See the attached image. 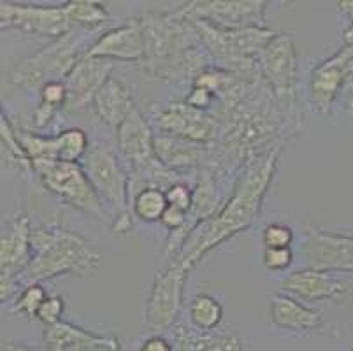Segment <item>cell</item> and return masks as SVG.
Returning a JSON list of instances; mask_svg holds the SVG:
<instances>
[{
	"mask_svg": "<svg viewBox=\"0 0 353 351\" xmlns=\"http://www.w3.org/2000/svg\"><path fill=\"white\" fill-rule=\"evenodd\" d=\"M281 153V143L268 148L264 153L253 154L250 162L243 167L241 176L234 185V192L223 208L210 220L199 223L190 232L188 239L183 243L181 250L172 262L190 272L192 267L216 248L223 241L237 232L245 230L259 217L262 201L274 178L276 163Z\"/></svg>",
	"mask_w": 353,
	"mask_h": 351,
	"instance_id": "6da1fadb",
	"label": "cell"
},
{
	"mask_svg": "<svg viewBox=\"0 0 353 351\" xmlns=\"http://www.w3.org/2000/svg\"><path fill=\"white\" fill-rule=\"evenodd\" d=\"M144 39L143 70L167 81H185L211 67L208 50L194 25L179 12L146 11L139 18Z\"/></svg>",
	"mask_w": 353,
	"mask_h": 351,
	"instance_id": "7a4b0ae2",
	"label": "cell"
},
{
	"mask_svg": "<svg viewBox=\"0 0 353 351\" xmlns=\"http://www.w3.org/2000/svg\"><path fill=\"white\" fill-rule=\"evenodd\" d=\"M32 260L20 278V285H32L57 276L94 278L99 272L101 257L94 246L76 232L57 223L32 228Z\"/></svg>",
	"mask_w": 353,
	"mask_h": 351,
	"instance_id": "3957f363",
	"label": "cell"
},
{
	"mask_svg": "<svg viewBox=\"0 0 353 351\" xmlns=\"http://www.w3.org/2000/svg\"><path fill=\"white\" fill-rule=\"evenodd\" d=\"M81 166L111 214V230L114 236H130L134 228L130 178L121 167L117 153L104 144H94L86 151Z\"/></svg>",
	"mask_w": 353,
	"mask_h": 351,
	"instance_id": "277c9868",
	"label": "cell"
},
{
	"mask_svg": "<svg viewBox=\"0 0 353 351\" xmlns=\"http://www.w3.org/2000/svg\"><path fill=\"white\" fill-rule=\"evenodd\" d=\"M35 176L39 178L44 188L54 197L95 220L102 221L105 218V209L99 199L94 185L86 176L81 162H54V160H41L32 163Z\"/></svg>",
	"mask_w": 353,
	"mask_h": 351,
	"instance_id": "5b68a950",
	"label": "cell"
},
{
	"mask_svg": "<svg viewBox=\"0 0 353 351\" xmlns=\"http://www.w3.org/2000/svg\"><path fill=\"white\" fill-rule=\"evenodd\" d=\"M81 39L72 32L51 41L39 53L21 60L11 72V81L25 90H41L50 81H65L76 63L85 57L79 54Z\"/></svg>",
	"mask_w": 353,
	"mask_h": 351,
	"instance_id": "8992f818",
	"label": "cell"
},
{
	"mask_svg": "<svg viewBox=\"0 0 353 351\" xmlns=\"http://www.w3.org/2000/svg\"><path fill=\"white\" fill-rule=\"evenodd\" d=\"M187 279L188 270L174 262L157 274L144 308V325L150 332L159 336L160 332H165L172 327L181 309L183 290Z\"/></svg>",
	"mask_w": 353,
	"mask_h": 351,
	"instance_id": "52a82bcc",
	"label": "cell"
},
{
	"mask_svg": "<svg viewBox=\"0 0 353 351\" xmlns=\"http://www.w3.org/2000/svg\"><path fill=\"white\" fill-rule=\"evenodd\" d=\"M265 0H202L188 2L179 9V14L190 19H204L221 28L265 27Z\"/></svg>",
	"mask_w": 353,
	"mask_h": 351,
	"instance_id": "ba28073f",
	"label": "cell"
},
{
	"mask_svg": "<svg viewBox=\"0 0 353 351\" xmlns=\"http://www.w3.org/2000/svg\"><path fill=\"white\" fill-rule=\"evenodd\" d=\"M30 220L16 217L2 230L0 239V301L8 302L16 294V286L32 260Z\"/></svg>",
	"mask_w": 353,
	"mask_h": 351,
	"instance_id": "9c48e42d",
	"label": "cell"
},
{
	"mask_svg": "<svg viewBox=\"0 0 353 351\" xmlns=\"http://www.w3.org/2000/svg\"><path fill=\"white\" fill-rule=\"evenodd\" d=\"M260 70L280 104H292L297 85V51L290 34H276L260 54Z\"/></svg>",
	"mask_w": 353,
	"mask_h": 351,
	"instance_id": "30bf717a",
	"label": "cell"
},
{
	"mask_svg": "<svg viewBox=\"0 0 353 351\" xmlns=\"http://www.w3.org/2000/svg\"><path fill=\"white\" fill-rule=\"evenodd\" d=\"M2 28H18L39 37L60 39L72 32L63 6H23L0 2Z\"/></svg>",
	"mask_w": 353,
	"mask_h": 351,
	"instance_id": "8fae6325",
	"label": "cell"
},
{
	"mask_svg": "<svg viewBox=\"0 0 353 351\" xmlns=\"http://www.w3.org/2000/svg\"><path fill=\"white\" fill-rule=\"evenodd\" d=\"M304 259L310 269L325 272H350L353 274V237L306 228L303 246Z\"/></svg>",
	"mask_w": 353,
	"mask_h": 351,
	"instance_id": "7c38bea8",
	"label": "cell"
},
{
	"mask_svg": "<svg viewBox=\"0 0 353 351\" xmlns=\"http://www.w3.org/2000/svg\"><path fill=\"white\" fill-rule=\"evenodd\" d=\"M160 134L178 135L195 143L208 144L216 139L220 121L204 111L190 108L187 102H171L155 112Z\"/></svg>",
	"mask_w": 353,
	"mask_h": 351,
	"instance_id": "4fadbf2b",
	"label": "cell"
},
{
	"mask_svg": "<svg viewBox=\"0 0 353 351\" xmlns=\"http://www.w3.org/2000/svg\"><path fill=\"white\" fill-rule=\"evenodd\" d=\"M353 70V46H343L330 58L314 67L311 72V104L320 114H327L332 108Z\"/></svg>",
	"mask_w": 353,
	"mask_h": 351,
	"instance_id": "5bb4252c",
	"label": "cell"
},
{
	"mask_svg": "<svg viewBox=\"0 0 353 351\" xmlns=\"http://www.w3.org/2000/svg\"><path fill=\"white\" fill-rule=\"evenodd\" d=\"M113 69L114 66L111 60L92 58L85 54L63 81L67 88L65 108L69 111H78L90 102H94L95 95L111 77Z\"/></svg>",
	"mask_w": 353,
	"mask_h": 351,
	"instance_id": "9a60e30c",
	"label": "cell"
},
{
	"mask_svg": "<svg viewBox=\"0 0 353 351\" xmlns=\"http://www.w3.org/2000/svg\"><path fill=\"white\" fill-rule=\"evenodd\" d=\"M86 57L121 60V62H143L144 39L139 18L128 19L127 23L105 32L85 51Z\"/></svg>",
	"mask_w": 353,
	"mask_h": 351,
	"instance_id": "2e32d148",
	"label": "cell"
},
{
	"mask_svg": "<svg viewBox=\"0 0 353 351\" xmlns=\"http://www.w3.org/2000/svg\"><path fill=\"white\" fill-rule=\"evenodd\" d=\"M285 292L297 295L307 302H323L341 299L350 292V283L341 278H336L334 272L325 270L303 269L294 270L281 283Z\"/></svg>",
	"mask_w": 353,
	"mask_h": 351,
	"instance_id": "e0dca14e",
	"label": "cell"
},
{
	"mask_svg": "<svg viewBox=\"0 0 353 351\" xmlns=\"http://www.w3.org/2000/svg\"><path fill=\"white\" fill-rule=\"evenodd\" d=\"M269 320L278 330L288 334H310L323 327L319 311L283 294L272 295L269 301Z\"/></svg>",
	"mask_w": 353,
	"mask_h": 351,
	"instance_id": "ac0fdd59",
	"label": "cell"
},
{
	"mask_svg": "<svg viewBox=\"0 0 353 351\" xmlns=\"http://www.w3.org/2000/svg\"><path fill=\"white\" fill-rule=\"evenodd\" d=\"M155 153L163 167L172 172L190 170L201 166L208 154L206 144L178 137V135H155Z\"/></svg>",
	"mask_w": 353,
	"mask_h": 351,
	"instance_id": "d6986e66",
	"label": "cell"
},
{
	"mask_svg": "<svg viewBox=\"0 0 353 351\" xmlns=\"http://www.w3.org/2000/svg\"><path fill=\"white\" fill-rule=\"evenodd\" d=\"M92 106H94L95 114L105 125L117 128V130L128 116L137 109L128 86L121 83L120 79H117V77H109L108 83L101 88V92L95 95Z\"/></svg>",
	"mask_w": 353,
	"mask_h": 351,
	"instance_id": "ffe728a7",
	"label": "cell"
},
{
	"mask_svg": "<svg viewBox=\"0 0 353 351\" xmlns=\"http://www.w3.org/2000/svg\"><path fill=\"white\" fill-rule=\"evenodd\" d=\"M221 208H223V204H221L216 188H214L213 172L204 170L194 190V201H192V208L188 211V218H194L195 227H197L202 221L213 218Z\"/></svg>",
	"mask_w": 353,
	"mask_h": 351,
	"instance_id": "44dd1931",
	"label": "cell"
},
{
	"mask_svg": "<svg viewBox=\"0 0 353 351\" xmlns=\"http://www.w3.org/2000/svg\"><path fill=\"white\" fill-rule=\"evenodd\" d=\"M188 317L194 328L201 332H213L223 320V308L213 295L199 294L192 299Z\"/></svg>",
	"mask_w": 353,
	"mask_h": 351,
	"instance_id": "7402d4cb",
	"label": "cell"
},
{
	"mask_svg": "<svg viewBox=\"0 0 353 351\" xmlns=\"http://www.w3.org/2000/svg\"><path fill=\"white\" fill-rule=\"evenodd\" d=\"M70 25L83 28H97L109 19L108 8L94 0H72L63 4Z\"/></svg>",
	"mask_w": 353,
	"mask_h": 351,
	"instance_id": "603a6c76",
	"label": "cell"
},
{
	"mask_svg": "<svg viewBox=\"0 0 353 351\" xmlns=\"http://www.w3.org/2000/svg\"><path fill=\"white\" fill-rule=\"evenodd\" d=\"M167 205V195L162 188L157 186H148L137 192L132 199V212L139 220L148 221H160L162 214L165 212Z\"/></svg>",
	"mask_w": 353,
	"mask_h": 351,
	"instance_id": "cb8c5ba5",
	"label": "cell"
},
{
	"mask_svg": "<svg viewBox=\"0 0 353 351\" xmlns=\"http://www.w3.org/2000/svg\"><path fill=\"white\" fill-rule=\"evenodd\" d=\"M0 143H2V154H4L6 162H14L18 169H32V162L21 144L18 130L12 127L4 112L0 116Z\"/></svg>",
	"mask_w": 353,
	"mask_h": 351,
	"instance_id": "d4e9b609",
	"label": "cell"
},
{
	"mask_svg": "<svg viewBox=\"0 0 353 351\" xmlns=\"http://www.w3.org/2000/svg\"><path fill=\"white\" fill-rule=\"evenodd\" d=\"M48 297L50 295L46 294V290L39 283H32V285H27L21 290L14 305H12V311L23 314L27 318H37L41 305L44 304Z\"/></svg>",
	"mask_w": 353,
	"mask_h": 351,
	"instance_id": "484cf974",
	"label": "cell"
},
{
	"mask_svg": "<svg viewBox=\"0 0 353 351\" xmlns=\"http://www.w3.org/2000/svg\"><path fill=\"white\" fill-rule=\"evenodd\" d=\"M265 248H290L294 241V230L285 223H271L262 234Z\"/></svg>",
	"mask_w": 353,
	"mask_h": 351,
	"instance_id": "4316f807",
	"label": "cell"
},
{
	"mask_svg": "<svg viewBox=\"0 0 353 351\" xmlns=\"http://www.w3.org/2000/svg\"><path fill=\"white\" fill-rule=\"evenodd\" d=\"M41 104L48 106V108L59 111V109L67 106V88L63 81H50L39 90Z\"/></svg>",
	"mask_w": 353,
	"mask_h": 351,
	"instance_id": "83f0119b",
	"label": "cell"
},
{
	"mask_svg": "<svg viewBox=\"0 0 353 351\" xmlns=\"http://www.w3.org/2000/svg\"><path fill=\"white\" fill-rule=\"evenodd\" d=\"M63 308H65V304H63L62 297H59V295L48 297L44 304L41 305L39 313H37V320L44 323V327L59 323V321H62Z\"/></svg>",
	"mask_w": 353,
	"mask_h": 351,
	"instance_id": "f1b7e54d",
	"label": "cell"
},
{
	"mask_svg": "<svg viewBox=\"0 0 353 351\" xmlns=\"http://www.w3.org/2000/svg\"><path fill=\"white\" fill-rule=\"evenodd\" d=\"M292 250L290 248H265L262 260L269 270H285L292 265Z\"/></svg>",
	"mask_w": 353,
	"mask_h": 351,
	"instance_id": "f546056e",
	"label": "cell"
},
{
	"mask_svg": "<svg viewBox=\"0 0 353 351\" xmlns=\"http://www.w3.org/2000/svg\"><path fill=\"white\" fill-rule=\"evenodd\" d=\"M165 195L169 205H174V208H179L187 212L190 211L192 201H194V192L187 185H183L181 181L174 183V185L165 190Z\"/></svg>",
	"mask_w": 353,
	"mask_h": 351,
	"instance_id": "4dcf8cb0",
	"label": "cell"
},
{
	"mask_svg": "<svg viewBox=\"0 0 353 351\" xmlns=\"http://www.w3.org/2000/svg\"><path fill=\"white\" fill-rule=\"evenodd\" d=\"M214 99L216 97L213 95V93L210 92V90L202 88V86H192V90L188 92L187 99H185V102H187L190 108L194 109H199V111H204L206 112V109H210L211 106H213Z\"/></svg>",
	"mask_w": 353,
	"mask_h": 351,
	"instance_id": "1f68e13d",
	"label": "cell"
},
{
	"mask_svg": "<svg viewBox=\"0 0 353 351\" xmlns=\"http://www.w3.org/2000/svg\"><path fill=\"white\" fill-rule=\"evenodd\" d=\"M188 220V212L183 211V209L174 208V205H167L165 212L162 214V220L160 223L163 225L165 228H169L171 232H178L181 230L185 225H187Z\"/></svg>",
	"mask_w": 353,
	"mask_h": 351,
	"instance_id": "d6a6232c",
	"label": "cell"
},
{
	"mask_svg": "<svg viewBox=\"0 0 353 351\" xmlns=\"http://www.w3.org/2000/svg\"><path fill=\"white\" fill-rule=\"evenodd\" d=\"M139 351H174V348L162 336H150L141 343Z\"/></svg>",
	"mask_w": 353,
	"mask_h": 351,
	"instance_id": "836d02e7",
	"label": "cell"
},
{
	"mask_svg": "<svg viewBox=\"0 0 353 351\" xmlns=\"http://www.w3.org/2000/svg\"><path fill=\"white\" fill-rule=\"evenodd\" d=\"M338 8L339 11H341L353 23V0H339Z\"/></svg>",
	"mask_w": 353,
	"mask_h": 351,
	"instance_id": "e575fe53",
	"label": "cell"
},
{
	"mask_svg": "<svg viewBox=\"0 0 353 351\" xmlns=\"http://www.w3.org/2000/svg\"><path fill=\"white\" fill-rule=\"evenodd\" d=\"M2 351H34L32 348L25 346V344H18V343H4L2 346Z\"/></svg>",
	"mask_w": 353,
	"mask_h": 351,
	"instance_id": "d590c367",
	"label": "cell"
},
{
	"mask_svg": "<svg viewBox=\"0 0 353 351\" xmlns=\"http://www.w3.org/2000/svg\"><path fill=\"white\" fill-rule=\"evenodd\" d=\"M350 351H353V348H352V350H350Z\"/></svg>",
	"mask_w": 353,
	"mask_h": 351,
	"instance_id": "8d00e7d4",
	"label": "cell"
}]
</instances>
